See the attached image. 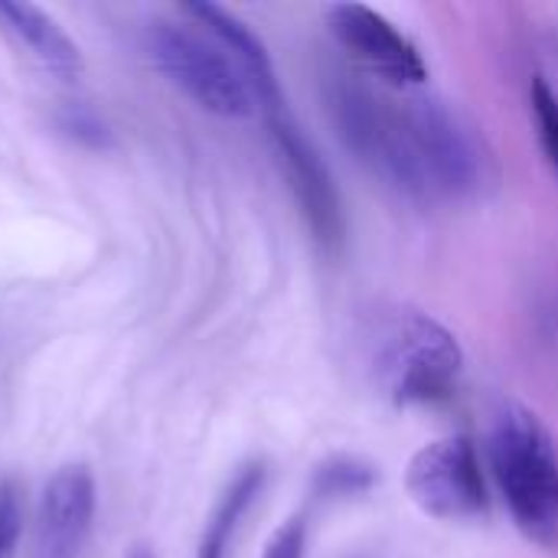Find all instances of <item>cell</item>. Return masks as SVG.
<instances>
[{
    "instance_id": "1",
    "label": "cell",
    "mask_w": 558,
    "mask_h": 558,
    "mask_svg": "<svg viewBox=\"0 0 558 558\" xmlns=\"http://www.w3.org/2000/svg\"><path fill=\"white\" fill-rule=\"evenodd\" d=\"M333 114L360 160L409 196H474L497 177L484 137L448 101L340 82Z\"/></svg>"
},
{
    "instance_id": "2",
    "label": "cell",
    "mask_w": 558,
    "mask_h": 558,
    "mask_svg": "<svg viewBox=\"0 0 558 558\" xmlns=\"http://www.w3.org/2000/svg\"><path fill=\"white\" fill-rule=\"evenodd\" d=\"M490 471L520 533L558 543V454L546 425L523 405H504L490 425Z\"/></svg>"
},
{
    "instance_id": "3",
    "label": "cell",
    "mask_w": 558,
    "mask_h": 558,
    "mask_svg": "<svg viewBox=\"0 0 558 558\" xmlns=\"http://www.w3.org/2000/svg\"><path fill=\"white\" fill-rule=\"evenodd\" d=\"M464 353L448 327L418 311L383 324L376 340V379L396 405H441L454 396Z\"/></svg>"
},
{
    "instance_id": "4",
    "label": "cell",
    "mask_w": 558,
    "mask_h": 558,
    "mask_svg": "<svg viewBox=\"0 0 558 558\" xmlns=\"http://www.w3.org/2000/svg\"><path fill=\"white\" fill-rule=\"evenodd\" d=\"M144 49L150 62L203 111L239 121L258 108L248 75L222 43H209L190 26L154 20L144 29Z\"/></svg>"
},
{
    "instance_id": "5",
    "label": "cell",
    "mask_w": 558,
    "mask_h": 558,
    "mask_svg": "<svg viewBox=\"0 0 558 558\" xmlns=\"http://www.w3.org/2000/svg\"><path fill=\"white\" fill-rule=\"evenodd\" d=\"M405 494L432 520L484 517L490 500L474 441L468 435H445L422 445L405 468Z\"/></svg>"
},
{
    "instance_id": "6",
    "label": "cell",
    "mask_w": 558,
    "mask_h": 558,
    "mask_svg": "<svg viewBox=\"0 0 558 558\" xmlns=\"http://www.w3.org/2000/svg\"><path fill=\"white\" fill-rule=\"evenodd\" d=\"M324 16L340 49L363 72H369L373 78H379L396 92L425 85L428 65L418 46L405 33H399L396 23L386 20L379 10L366 3H330Z\"/></svg>"
},
{
    "instance_id": "7",
    "label": "cell",
    "mask_w": 558,
    "mask_h": 558,
    "mask_svg": "<svg viewBox=\"0 0 558 558\" xmlns=\"http://www.w3.org/2000/svg\"><path fill=\"white\" fill-rule=\"evenodd\" d=\"M265 111V121H268V131H271V141H275V150H278V160L284 167V177L314 229V235L327 245V248H337L343 242V213H340V199H337V190L324 170V163L317 160L311 141L301 134V128L291 121L288 114V105H284V95L262 105Z\"/></svg>"
},
{
    "instance_id": "8",
    "label": "cell",
    "mask_w": 558,
    "mask_h": 558,
    "mask_svg": "<svg viewBox=\"0 0 558 558\" xmlns=\"http://www.w3.org/2000/svg\"><path fill=\"white\" fill-rule=\"evenodd\" d=\"M95 520V477L85 464H62L36 507L33 558H82Z\"/></svg>"
},
{
    "instance_id": "9",
    "label": "cell",
    "mask_w": 558,
    "mask_h": 558,
    "mask_svg": "<svg viewBox=\"0 0 558 558\" xmlns=\"http://www.w3.org/2000/svg\"><path fill=\"white\" fill-rule=\"evenodd\" d=\"M0 29L10 33L46 72L56 78H78L82 75V52L69 39V33L36 3L0 0Z\"/></svg>"
},
{
    "instance_id": "10",
    "label": "cell",
    "mask_w": 558,
    "mask_h": 558,
    "mask_svg": "<svg viewBox=\"0 0 558 558\" xmlns=\"http://www.w3.org/2000/svg\"><path fill=\"white\" fill-rule=\"evenodd\" d=\"M262 484H265V464H262V461L245 464V468L229 481V487L222 490V497H219L216 507H213V517L206 520V530H203V539H199L196 558H226L229 543H232V536H235L242 517H245L248 507L255 504Z\"/></svg>"
},
{
    "instance_id": "11",
    "label": "cell",
    "mask_w": 558,
    "mask_h": 558,
    "mask_svg": "<svg viewBox=\"0 0 558 558\" xmlns=\"http://www.w3.org/2000/svg\"><path fill=\"white\" fill-rule=\"evenodd\" d=\"M376 484V471L350 461V458H337L327 468L317 471V490L324 497H350V494H363Z\"/></svg>"
},
{
    "instance_id": "12",
    "label": "cell",
    "mask_w": 558,
    "mask_h": 558,
    "mask_svg": "<svg viewBox=\"0 0 558 558\" xmlns=\"http://www.w3.org/2000/svg\"><path fill=\"white\" fill-rule=\"evenodd\" d=\"M530 101H533V118H536V128H539L543 150H546L549 163L558 170V95L549 88V82L543 75L533 78Z\"/></svg>"
},
{
    "instance_id": "13",
    "label": "cell",
    "mask_w": 558,
    "mask_h": 558,
    "mask_svg": "<svg viewBox=\"0 0 558 558\" xmlns=\"http://www.w3.org/2000/svg\"><path fill=\"white\" fill-rule=\"evenodd\" d=\"M23 536V497L16 481H0V558H16Z\"/></svg>"
},
{
    "instance_id": "14",
    "label": "cell",
    "mask_w": 558,
    "mask_h": 558,
    "mask_svg": "<svg viewBox=\"0 0 558 558\" xmlns=\"http://www.w3.org/2000/svg\"><path fill=\"white\" fill-rule=\"evenodd\" d=\"M59 124H62V131H65L72 141H78V144H85V147H108V137H111V134H108L105 121H101L92 108H85V105H65Z\"/></svg>"
},
{
    "instance_id": "15",
    "label": "cell",
    "mask_w": 558,
    "mask_h": 558,
    "mask_svg": "<svg viewBox=\"0 0 558 558\" xmlns=\"http://www.w3.org/2000/svg\"><path fill=\"white\" fill-rule=\"evenodd\" d=\"M304 546H307L304 517H291L271 533V539L262 549V558H304Z\"/></svg>"
},
{
    "instance_id": "16",
    "label": "cell",
    "mask_w": 558,
    "mask_h": 558,
    "mask_svg": "<svg viewBox=\"0 0 558 558\" xmlns=\"http://www.w3.org/2000/svg\"><path fill=\"white\" fill-rule=\"evenodd\" d=\"M124 558H157V556H154V549H150V546H144V543H134V546L128 549V556Z\"/></svg>"
}]
</instances>
